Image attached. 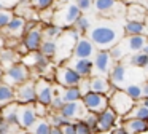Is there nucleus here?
Listing matches in <instances>:
<instances>
[{
    "label": "nucleus",
    "mask_w": 148,
    "mask_h": 134,
    "mask_svg": "<svg viewBox=\"0 0 148 134\" xmlns=\"http://www.w3.org/2000/svg\"><path fill=\"white\" fill-rule=\"evenodd\" d=\"M34 107H35V112H37L38 117H48V110H49L48 105H45V104H42V102L35 101V102H34Z\"/></svg>",
    "instance_id": "79ce46f5"
},
{
    "label": "nucleus",
    "mask_w": 148,
    "mask_h": 134,
    "mask_svg": "<svg viewBox=\"0 0 148 134\" xmlns=\"http://www.w3.org/2000/svg\"><path fill=\"white\" fill-rule=\"evenodd\" d=\"M110 107L119 115V118H124L129 112L132 110V107L135 105V101L124 91V89L115 88V91L110 94Z\"/></svg>",
    "instance_id": "20e7f679"
},
{
    "label": "nucleus",
    "mask_w": 148,
    "mask_h": 134,
    "mask_svg": "<svg viewBox=\"0 0 148 134\" xmlns=\"http://www.w3.org/2000/svg\"><path fill=\"white\" fill-rule=\"evenodd\" d=\"M126 62L129 66L138 67V69H148V54L143 51H138V53H132L126 57Z\"/></svg>",
    "instance_id": "cd10ccee"
},
{
    "label": "nucleus",
    "mask_w": 148,
    "mask_h": 134,
    "mask_svg": "<svg viewBox=\"0 0 148 134\" xmlns=\"http://www.w3.org/2000/svg\"><path fill=\"white\" fill-rule=\"evenodd\" d=\"M75 126H77V134H96L94 129L84 120H77L75 121Z\"/></svg>",
    "instance_id": "58836bf2"
},
{
    "label": "nucleus",
    "mask_w": 148,
    "mask_h": 134,
    "mask_svg": "<svg viewBox=\"0 0 148 134\" xmlns=\"http://www.w3.org/2000/svg\"><path fill=\"white\" fill-rule=\"evenodd\" d=\"M21 0H0V10L2 8H8V10H13L16 5H19Z\"/></svg>",
    "instance_id": "a18cd8bd"
},
{
    "label": "nucleus",
    "mask_w": 148,
    "mask_h": 134,
    "mask_svg": "<svg viewBox=\"0 0 148 134\" xmlns=\"http://www.w3.org/2000/svg\"><path fill=\"white\" fill-rule=\"evenodd\" d=\"M59 112L64 117H67L69 120H83L84 115L88 113V108L84 105L83 99H80V101H73V102H65L64 107Z\"/></svg>",
    "instance_id": "f3484780"
},
{
    "label": "nucleus",
    "mask_w": 148,
    "mask_h": 134,
    "mask_svg": "<svg viewBox=\"0 0 148 134\" xmlns=\"http://www.w3.org/2000/svg\"><path fill=\"white\" fill-rule=\"evenodd\" d=\"M124 118H140V120H148V107L143 105L142 102L140 104L135 102V105L132 107V110L129 112Z\"/></svg>",
    "instance_id": "473e14b6"
},
{
    "label": "nucleus",
    "mask_w": 148,
    "mask_h": 134,
    "mask_svg": "<svg viewBox=\"0 0 148 134\" xmlns=\"http://www.w3.org/2000/svg\"><path fill=\"white\" fill-rule=\"evenodd\" d=\"M49 134H64V133H62V129H61V128L53 126V128H51V133H49Z\"/></svg>",
    "instance_id": "de8ad7c7"
},
{
    "label": "nucleus",
    "mask_w": 148,
    "mask_h": 134,
    "mask_svg": "<svg viewBox=\"0 0 148 134\" xmlns=\"http://www.w3.org/2000/svg\"><path fill=\"white\" fill-rule=\"evenodd\" d=\"M26 134H32V133H26Z\"/></svg>",
    "instance_id": "864d4df0"
},
{
    "label": "nucleus",
    "mask_w": 148,
    "mask_h": 134,
    "mask_svg": "<svg viewBox=\"0 0 148 134\" xmlns=\"http://www.w3.org/2000/svg\"><path fill=\"white\" fill-rule=\"evenodd\" d=\"M115 64H116V61L113 59V56L110 54L108 50H99L96 53V56H94V73L92 75L108 77Z\"/></svg>",
    "instance_id": "6e6552de"
},
{
    "label": "nucleus",
    "mask_w": 148,
    "mask_h": 134,
    "mask_svg": "<svg viewBox=\"0 0 148 134\" xmlns=\"http://www.w3.org/2000/svg\"><path fill=\"white\" fill-rule=\"evenodd\" d=\"M83 120L86 121V123H88V124H89V126L94 129V133H96V129H97V123H99V113H96V112H89V110H88V113L84 115Z\"/></svg>",
    "instance_id": "ea45409f"
},
{
    "label": "nucleus",
    "mask_w": 148,
    "mask_h": 134,
    "mask_svg": "<svg viewBox=\"0 0 148 134\" xmlns=\"http://www.w3.org/2000/svg\"><path fill=\"white\" fill-rule=\"evenodd\" d=\"M21 61H23L27 67H30V69L38 70V72L42 73V77L45 75V72L49 69V64H51V57L45 56L40 50L38 51H29L27 54H24V56L21 57Z\"/></svg>",
    "instance_id": "1a4fd4ad"
},
{
    "label": "nucleus",
    "mask_w": 148,
    "mask_h": 134,
    "mask_svg": "<svg viewBox=\"0 0 148 134\" xmlns=\"http://www.w3.org/2000/svg\"><path fill=\"white\" fill-rule=\"evenodd\" d=\"M77 5L80 6V10L83 13H86V11H91V10H92L94 0H77Z\"/></svg>",
    "instance_id": "37998d69"
},
{
    "label": "nucleus",
    "mask_w": 148,
    "mask_h": 134,
    "mask_svg": "<svg viewBox=\"0 0 148 134\" xmlns=\"http://www.w3.org/2000/svg\"><path fill=\"white\" fill-rule=\"evenodd\" d=\"M46 118L49 120V123H51L53 126H58V128H61L62 124H65L67 121H72V120H69L67 117H64V115H62L61 112H54V110L49 112Z\"/></svg>",
    "instance_id": "f704fd0d"
},
{
    "label": "nucleus",
    "mask_w": 148,
    "mask_h": 134,
    "mask_svg": "<svg viewBox=\"0 0 148 134\" xmlns=\"http://www.w3.org/2000/svg\"><path fill=\"white\" fill-rule=\"evenodd\" d=\"M56 0H30V5L37 10V11H43V10H49L54 6Z\"/></svg>",
    "instance_id": "4c0bfd02"
},
{
    "label": "nucleus",
    "mask_w": 148,
    "mask_h": 134,
    "mask_svg": "<svg viewBox=\"0 0 148 134\" xmlns=\"http://www.w3.org/2000/svg\"><path fill=\"white\" fill-rule=\"evenodd\" d=\"M61 129L64 134H77V126H75V123H72V121H67L65 124H62Z\"/></svg>",
    "instance_id": "c03bdc74"
},
{
    "label": "nucleus",
    "mask_w": 148,
    "mask_h": 134,
    "mask_svg": "<svg viewBox=\"0 0 148 134\" xmlns=\"http://www.w3.org/2000/svg\"><path fill=\"white\" fill-rule=\"evenodd\" d=\"M64 104H65V101L62 99V96H61V94H56L54 97H53V102H51V105H49V110L59 112L62 107H64Z\"/></svg>",
    "instance_id": "a19ab883"
},
{
    "label": "nucleus",
    "mask_w": 148,
    "mask_h": 134,
    "mask_svg": "<svg viewBox=\"0 0 148 134\" xmlns=\"http://www.w3.org/2000/svg\"><path fill=\"white\" fill-rule=\"evenodd\" d=\"M81 10L77 5V0H65L61 5H56L54 16H53V22L64 29L73 27L75 21L81 16Z\"/></svg>",
    "instance_id": "7ed1b4c3"
},
{
    "label": "nucleus",
    "mask_w": 148,
    "mask_h": 134,
    "mask_svg": "<svg viewBox=\"0 0 148 134\" xmlns=\"http://www.w3.org/2000/svg\"><path fill=\"white\" fill-rule=\"evenodd\" d=\"M2 75H3V69L0 67V83H2Z\"/></svg>",
    "instance_id": "3c124183"
},
{
    "label": "nucleus",
    "mask_w": 148,
    "mask_h": 134,
    "mask_svg": "<svg viewBox=\"0 0 148 134\" xmlns=\"http://www.w3.org/2000/svg\"><path fill=\"white\" fill-rule=\"evenodd\" d=\"M14 89H16V102H19V104H34L37 101L35 80H27V82L18 85Z\"/></svg>",
    "instance_id": "f8f14e48"
},
{
    "label": "nucleus",
    "mask_w": 148,
    "mask_h": 134,
    "mask_svg": "<svg viewBox=\"0 0 148 134\" xmlns=\"http://www.w3.org/2000/svg\"><path fill=\"white\" fill-rule=\"evenodd\" d=\"M147 22L143 21H132V19H126L124 21V32L126 35H140L147 34Z\"/></svg>",
    "instance_id": "a878e982"
},
{
    "label": "nucleus",
    "mask_w": 148,
    "mask_h": 134,
    "mask_svg": "<svg viewBox=\"0 0 148 134\" xmlns=\"http://www.w3.org/2000/svg\"><path fill=\"white\" fill-rule=\"evenodd\" d=\"M83 102L86 105V108L89 112H96V113H100L105 108L110 107V99L107 94H102V93H96V91H89L83 96Z\"/></svg>",
    "instance_id": "9d476101"
},
{
    "label": "nucleus",
    "mask_w": 148,
    "mask_h": 134,
    "mask_svg": "<svg viewBox=\"0 0 148 134\" xmlns=\"http://www.w3.org/2000/svg\"><path fill=\"white\" fill-rule=\"evenodd\" d=\"M110 134H129V133L126 131V128L123 126V124H118V126H115L110 131Z\"/></svg>",
    "instance_id": "49530a36"
},
{
    "label": "nucleus",
    "mask_w": 148,
    "mask_h": 134,
    "mask_svg": "<svg viewBox=\"0 0 148 134\" xmlns=\"http://www.w3.org/2000/svg\"><path fill=\"white\" fill-rule=\"evenodd\" d=\"M108 78H110V82H112V85L115 86V88L124 89L126 86L129 85V83H126V80H127V67H126L121 61L116 62L115 66H113L112 72H110Z\"/></svg>",
    "instance_id": "aec40b11"
},
{
    "label": "nucleus",
    "mask_w": 148,
    "mask_h": 134,
    "mask_svg": "<svg viewBox=\"0 0 148 134\" xmlns=\"http://www.w3.org/2000/svg\"><path fill=\"white\" fill-rule=\"evenodd\" d=\"M40 51H42L45 56L48 57H54L56 54V40H51V38H43V43L40 46Z\"/></svg>",
    "instance_id": "72a5a7b5"
},
{
    "label": "nucleus",
    "mask_w": 148,
    "mask_h": 134,
    "mask_svg": "<svg viewBox=\"0 0 148 134\" xmlns=\"http://www.w3.org/2000/svg\"><path fill=\"white\" fill-rule=\"evenodd\" d=\"M88 37L92 40L97 50H112L116 43L126 37L124 24L116 18H103L88 30Z\"/></svg>",
    "instance_id": "f257e3e1"
},
{
    "label": "nucleus",
    "mask_w": 148,
    "mask_h": 134,
    "mask_svg": "<svg viewBox=\"0 0 148 134\" xmlns=\"http://www.w3.org/2000/svg\"><path fill=\"white\" fill-rule=\"evenodd\" d=\"M62 32H64V27L54 24V22H51V24H43V38H51V40H56Z\"/></svg>",
    "instance_id": "2f4dec72"
},
{
    "label": "nucleus",
    "mask_w": 148,
    "mask_h": 134,
    "mask_svg": "<svg viewBox=\"0 0 148 134\" xmlns=\"http://www.w3.org/2000/svg\"><path fill=\"white\" fill-rule=\"evenodd\" d=\"M124 91L134 99L135 102H140L142 99L145 97V93H143V86L142 83H129L127 86L124 88Z\"/></svg>",
    "instance_id": "7c9ffc66"
},
{
    "label": "nucleus",
    "mask_w": 148,
    "mask_h": 134,
    "mask_svg": "<svg viewBox=\"0 0 148 134\" xmlns=\"http://www.w3.org/2000/svg\"><path fill=\"white\" fill-rule=\"evenodd\" d=\"M123 126L129 134H142L148 131V121L140 120V118H124Z\"/></svg>",
    "instance_id": "4be33fe9"
},
{
    "label": "nucleus",
    "mask_w": 148,
    "mask_h": 134,
    "mask_svg": "<svg viewBox=\"0 0 148 134\" xmlns=\"http://www.w3.org/2000/svg\"><path fill=\"white\" fill-rule=\"evenodd\" d=\"M13 18H14L13 10H8V8H2V10H0V29L7 27Z\"/></svg>",
    "instance_id": "e433bc0d"
},
{
    "label": "nucleus",
    "mask_w": 148,
    "mask_h": 134,
    "mask_svg": "<svg viewBox=\"0 0 148 134\" xmlns=\"http://www.w3.org/2000/svg\"><path fill=\"white\" fill-rule=\"evenodd\" d=\"M97 48L96 45L92 43V40H91L89 37H84V35H81L80 38H78L77 45H75V50H73V56L72 57H91L92 59L94 56H96L97 53Z\"/></svg>",
    "instance_id": "a211bd4d"
},
{
    "label": "nucleus",
    "mask_w": 148,
    "mask_h": 134,
    "mask_svg": "<svg viewBox=\"0 0 148 134\" xmlns=\"http://www.w3.org/2000/svg\"><path fill=\"white\" fill-rule=\"evenodd\" d=\"M126 19H132V21H143L147 19L148 16V11L145 8V5L142 3H129L127 5V10H126Z\"/></svg>",
    "instance_id": "5701e85b"
},
{
    "label": "nucleus",
    "mask_w": 148,
    "mask_h": 134,
    "mask_svg": "<svg viewBox=\"0 0 148 134\" xmlns=\"http://www.w3.org/2000/svg\"><path fill=\"white\" fill-rule=\"evenodd\" d=\"M147 121H148V120H147Z\"/></svg>",
    "instance_id": "5fc2aeb1"
},
{
    "label": "nucleus",
    "mask_w": 148,
    "mask_h": 134,
    "mask_svg": "<svg viewBox=\"0 0 148 134\" xmlns=\"http://www.w3.org/2000/svg\"><path fill=\"white\" fill-rule=\"evenodd\" d=\"M65 64L70 66L83 78H91L94 73V61L91 57H70Z\"/></svg>",
    "instance_id": "4468645a"
},
{
    "label": "nucleus",
    "mask_w": 148,
    "mask_h": 134,
    "mask_svg": "<svg viewBox=\"0 0 148 134\" xmlns=\"http://www.w3.org/2000/svg\"><path fill=\"white\" fill-rule=\"evenodd\" d=\"M142 51H143V53H147V54H148V43H147V45H145V46H143V50H142Z\"/></svg>",
    "instance_id": "8fccbe9b"
},
{
    "label": "nucleus",
    "mask_w": 148,
    "mask_h": 134,
    "mask_svg": "<svg viewBox=\"0 0 148 134\" xmlns=\"http://www.w3.org/2000/svg\"><path fill=\"white\" fill-rule=\"evenodd\" d=\"M80 37H81V34L75 27L64 29V32L56 38V54H54V57H53V61H54L56 64L67 62V61L73 56L75 45H77V41Z\"/></svg>",
    "instance_id": "f03ea898"
},
{
    "label": "nucleus",
    "mask_w": 148,
    "mask_h": 134,
    "mask_svg": "<svg viewBox=\"0 0 148 134\" xmlns=\"http://www.w3.org/2000/svg\"><path fill=\"white\" fill-rule=\"evenodd\" d=\"M89 86H91V91H96V93H102V94H107L110 97L113 91H115V86L112 85L108 77H99V75H92L89 78Z\"/></svg>",
    "instance_id": "412c9836"
},
{
    "label": "nucleus",
    "mask_w": 148,
    "mask_h": 134,
    "mask_svg": "<svg viewBox=\"0 0 148 134\" xmlns=\"http://www.w3.org/2000/svg\"><path fill=\"white\" fill-rule=\"evenodd\" d=\"M35 89H37V101L45 105H51L53 97H54V85L48 82L45 77L35 80Z\"/></svg>",
    "instance_id": "2eb2a0df"
},
{
    "label": "nucleus",
    "mask_w": 148,
    "mask_h": 134,
    "mask_svg": "<svg viewBox=\"0 0 148 134\" xmlns=\"http://www.w3.org/2000/svg\"><path fill=\"white\" fill-rule=\"evenodd\" d=\"M30 77H32V73H30V67H27L23 61H19V62H16L14 66H11L10 69L3 70L2 82L8 83V85H11V86L16 88L18 85H21V83L30 80Z\"/></svg>",
    "instance_id": "39448f33"
},
{
    "label": "nucleus",
    "mask_w": 148,
    "mask_h": 134,
    "mask_svg": "<svg viewBox=\"0 0 148 134\" xmlns=\"http://www.w3.org/2000/svg\"><path fill=\"white\" fill-rule=\"evenodd\" d=\"M11 102H16V89L14 86L2 82L0 83V108Z\"/></svg>",
    "instance_id": "393cba45"
},
{
    "label": "nucleus",
    "mask_w": 148,
    "mask_h": 134,
    "mask_svg": "<svg viewBox=\"0 0 148 134\" xmlns=\"http://www.w3.org/2000/svg\"><path fill=\"white\" fill-rule=\"evenodd\" d=\"M23 41L29 51H38L43 43V26L35 24L34 27L27 29L23 37Z\"/></svg>",
    "instance_id": "ddd939ff"
},
{
    "label": "nucleus",
    "mask_w": 148,
    "mask_h": 134,
    "mask_svg": "<svg viewBox=\"0 0 148 134\" xmlns=\"http://www.w3.org/2000/svg\"><path fill=\"white\" fill-rule=\"evenodd\" d=\"M51 128H53V124L49 123L48 118H46V117H38V118H37V121L27 131L32 133V134H49V133H51Z\"/></svg>",
    "instance_id": "bb28decb"
},
{
    "label": "nucleus",
    "mask_w": 148,
    "mask_h": 134,
    "mask_svg": "<svg viewBox=\"0 0 148 134\" xmlns=\"http://www.w3.org/2000/svg\"><path fill=\"white\" fill-rule=\"evenodd\" d=\"M118 117H119V115L116 113L112 107H108V108H105L103 112H100V113H99V123H97L96 134L97 133H107V131H112L113 128L116 126Z\"/></svg>",
    "instance_id": "6ab92c4d"
},
{
    "label": "nucleus",
    "mask_w": 148,
    "mask_h": 134,
    "mask_svg": "<svg viewBox=\"0 0 148 134\" xmlns=\"http://www.w3.org/2000/svg\"><path fill=\"white\" fill-rule=\"evenodd\" d=\"M61 96L65 102H73L83 99V93H81L80 86H69V88H61Z\"/></svg>",
    "instance_id": "c756f323"
},
{
    "label": "nucleus",
    "mask_w": 148,
    "mask_h": 134,
    "mask_svg": "<svg viewBox=\"0 0 148 134\" xmlns=\"http://www.w3.org/2000/svg\"><path fill=\"white\" fill-rule=\"evenodd\" d=\"M73 27L77 29V30L80 32L81 35L88 34V30L91 29V21H89V18H88V16H83V15H81L80 18H78L77 21H75Z\"/></svg>",
    "instance_id": "c9c22d12"
},
{
    "label": "nucleus",
    "mask_w": 148,
    "mask_h": 134,
    "mask_svg": "<svg viewBox=\"0 0 148 134\" xmlns=\"http://www.w3.org/2000/svg\"><path fill=\"white\" fill-rule=\"evenodd\" d=\"M142 104H143V105H147V107H148V96H147V97H143V99H142Z\"/></svg>",
    "instance_id": "09e8293b"
},
{
    "label": "nucleus",
    "mask_w": 148,
    "mask_h": 134,
    "mask_svg": "<svg viewBox=\"0 0 148 134\" xmlns=\"http://www.w3.org/2000/svg\"><path fill=\"white\" fill-rule=\"evenodd\" d=\"M94 10L103 18H116L119 13H126L127 6L119 0H94Z\"/></svg>",
    "instance_id": "0eeeda50"
},
{
    "label": "nucleus",
    "mask_w": 148,
    "mask_h": 134,
    "mask_svg": "<svg viewBox=\"0 0 148 134\" xmlns=\"http://www.w3.org/2000/svg\"><path fill=\"white\" fill-rule=\"evenodd\" d=\"M27 21L24 16H19V15H14V18L10 21V24L3 29V35L7 38H13V40H19V38L24 37L27 30Z\"/></svg>",
    "instance_id": "9b49d317"
},
{
    "label": "nucleus",
    "mask_w": 148,
    "mask_h": 134,
    "mask_svg": "<svg viewBox=\"0 0 148 134\" xmlns=\"http://www.w3.org/2000/svg\"><path fill=\"white\" fill-rule=\"evenodd\" d=\"M38 115L35 112L34 104H19L18 107V124L24 129H29L34 123L37 121Z\"/></svg>",
    "instance_id": "dca6fc26"
},
{
    "label": "nucleus",
    "mask_w": 148,
    "mask_h": 134,
    "mask_svg": "<svg viewBox=\"0 0 148 134\" xmlns=\"http://www.w3.org/2000/svg\"><path fill=\"white\" fill-rule=\"evenodd\" d=\"M54 80L64 88H69V86H78L83 80V77L78 75L70 66L67 64H59L54 69Z\"/></svg>",
    "instance_id": "423d86ee"
},
{
    "label": "nucleus",
    "mask_w": 148,
    "mask_h": 134,
    "mask_svg": "<svg viewBox=\"0 0 148 134\" xmlns=\"http://www.w3.org/2000/svg\"><path fill=\"white\" fill-rule=\"evenodd\" d=\"M145 22H147V29H148V16H147V19H145ZM147 35H148V30H147Z\"/></svg>",
    "instance_id": "603ef678"
},
{
    "label": "nucleus",
    "mask_w": 148,
    "mask_h": 134,
    "mask_svg": "<svg viewBox=\"0 0 148 134\" xmlns=\"http://www.w3.org/2000/svg\"><path fill=\"white\" fill-rule=\"evenodd\" d=\"M19 61H21V54L18 53V51L10 50V48L0 51V67L3 70L10 69L11 66H14V64L19 62Z\"/></svg>",
    "instance_id": "b1692460"
},
{
    "label": "nucleus",
    "mask_w": 148,
    "mask_h": 134,
    "mask_svg": "<svg viewBox=\"0 0 148 134\" xmlns=\"http://www.w3.org/2000/svg\"><path fill=\"white\" fill-rule=\"evenodd\" d=\"M18 107H19V102H11L5 105L0 108V117L10 123H18Z\"/></svg>",
    "instance_id": "c85d7f7f"
}]
</instances>
